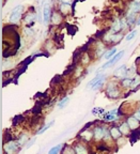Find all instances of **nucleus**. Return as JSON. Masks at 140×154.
Listing matches in <instances>:
<instances>
[{
  "label": "nucleus",
  "instance_id": "f3484780",
  "mask_svg": "<svg viewBox=\"0 0 140 154\" xmlns=\"http://www.w3.org/2000/svg\"><path fill=\"white\" fill-rule=\"evenodd\" d=\"M119 128H120V131L122 132L123 135H128L130 133V131H132V128H129V125H128L127 122H123L119 126Z\"/></svg>",
  "mask_w": 140,
  "mask_h": 154
},
{
  "label": "nucleus",
  "instance_id": "393cba45",
  "mask_svg": "<svg viewBox=\"0 0 140 154\" xmlns=\"http://www.w3.org/2000/svg\"><path fill=\"white\" fill-rule=\"evenodd\" d=\"M62 154H76V152H75L74 147H68V146H65L64 149L62 150Z\"/></svg>",
  "mask_w": 140,
  "mask_h": 154
},
{
  "label": "nucleus",
  "instance_id": "ea45409f",
  "mask_svg": "<svg viewBox=\"0 0 140 154\" xmlns=\"http://www.w3.org/2000/svg\"><path fill=\"white\" fill-rule=\"evenodd\" d=\"M47 2H51V0H47Z\"/></svg>",
  "mask_w": 140,
  "mask_h": 154
},
{
  "label": "nucleus",
  "instance_id": "0eeeda50",
  "mask_svg": "<svg viewBox=\"0 0 140 154\" xmlns=\"http://www.w3.org/2000/svg\"><path fill=\"white\" fill-rule=\"evenodd\" d=\"M38 14H36V12H32V11H29V12L27 13L26 15H25L24 17V23L27 25L26 27H32L34 24V22L36 20V18H38Z\"/></svg>",
  "mask_w": 140,
  "mask_h": 154
},
{
  "label": "nucleus",
  "instance_id": "6ab92c4d",
  "mask_svg": "<svg viewBox=\"0 0 140 154\" xmlns=\"http://www.w3.org/2000/svg\"><path fill=\"white\" fill-rule=\"evenodd\" d=\"M121 85H122L123 88H129V87L133 86V78L125 77L123 79H121Z\"/></svg>",
  "mask_w": 140,
  "mask_h": 154
},
{
  "label": "nucleus",
  "instance_id": "20e7f679",
  "mask_svg": "<svg viewBox=\"0 0 140 154\" xmlns=\"http://www.w3.org/2000/svg\"><path fill=\"white\" fill-rule=\"evenodd\" d=\"M106 131H107V128H104V126H101V125L95 126V128H93V138H94L95 140H99H99H104Z\"/></svg>",
  "mask_w": 140,
  "mask_h": 154
},
{
  "label": "nucleus",
  "instance_id": "c9c22d12",
  "mask_svg": "<svg viewBox=\"0 0 140 154\" xmlns=\"http://www.w3.org/2000/svg\"><path fill=\"white\" fill-rule=\"evenodd\" d=\"M134 117H136V118L138 119V120L140 121V110H137L135 113H134Z\"/></svg>",
  "mask_w": 140,
  "mask_h": 154
},
{
  "label": "nucleus",
  "instance_id": "6e6552de",
  "mask_svg": "<svg viewBox=\"0 0 140 154\" xmlns=\"http://www.w3.org/2000/svg\"><path fill=\"white\" fill-rule=\"evenodd\" d=\"M73 9H74V8H72V5H71V3L60 2V5H59V8H58V11L63 15V16H68V15H70L73 13Z\"/></svg>",
  "mask_w": 140,
  "mask_h": 154
},
{
  "label": "nucleus",
  "instance_id": "473e14b6",
  "mask_svg": "<svg viewBox=\"0 0 140 154\" xmlns=\"http://www.w3.org/2000/svg\"><path fill=\"white\" fill-rule=\"evenodd\" d=\"M23 120H24V117H23L22 115H18L16 116L14 118V120H13V124H17V123H20V122H23Z\"/></svg>",
  "mask_w": 140,
  "mask_h": 154
},
{
  "label": "nucleus",
  "instance_id": "7c9ffc66",
  "mask_svg": "<svg viewBox=\"0 0 140 154\" xmlns=\"http://www.w3.org/2000/svg\"><path fill=\"white\" fill-rule=\"evenodd\" d=\"M92 113H93V115H103V113H105V109L96 107V108L92 109Z\"/></svg>",
  "mask_w": 140,
  "mask_h": 154
},
{
  "label": "nucleus",
  "instance_id": "412c9836",
  "mask_svg": "<svg viewBox=\"0 0 140 154\" xmlns=\"http://www.w3.org/2000/svg\"><path fill=\"white\" fill-rule=\"evenodd\" d=\"M68 101H70V99H68V96H65V97H63V99L61 100V101L58 103V108H59V109L64 108L65 106L68 105Z\"/></svg>",
  "mask_w": 140,
  "mask_h": 154
},
{
  "label": "nucleus",
  "instance_id": "2f4dec72",
  "mask_svg": "<svg viewBox=\"0 0 140 154\" xmlns=\"http://www.w3.org/2000/svg\"><path fill=\"white\" fill-rule=\"evenodd\" d=\"M66 29H68V32L71 35H74V34L76 33V31H77V28H76L75 26H68Z\"/></svg>",
  "mask_w": 140,
  "mask_h": 154
},
{
  "label": "nucleus",
  "instance_id": "cd10ccee",
  "mask_svg": "<svg viewBox=\"0 0 140 154\" xmlns=\"http://www.w3.org/2000/svg\"><path fill=\"white\" fill-rule=\"evenodd\" d=\"M53 121H50V122H49L48 124L44 125V126L41 128V130H40V131H38V133H36V134H39V135L43 134V133H44V132H46V131L48 130V128H50V126H51V125H53Z\"/></svg>",
  "mask_w": 140,
  "mask_h": 154
},
{
  "label": "nucleus",
  "instance_id": "bb28decb",
  "mask_svg": "<svg viewBox=\"0 0 140 154\" xmlns=\"http://www.w3.org/2000/svg\"><path fill=\"white\" fill-rule=\"evenodd\" d=\"M136 34H137V30H132V31H129L127 34H126L125 36V41H132L134 38L136 36Z\"/></svg>",
  "mask_w": 140,
  "mask_h": 154
},
{
  "label": "nucleus",
  "instance_id": "39448f33",
  "mask_svg": "<svg viewBox=\"0 0 140 154\" xmlns=\"http://www.w3.org/2000/svg\"><path fill=\"white\" fill-rule=\"evenodd\" d=\"M51 13H53V11H51V8H50L49 2L44 3V5H43V23L45 25H47L49 22H50Z\"/></svg>",
  "mask_w": 140,
  "mask_h": 154
},
{
  "label": "nucleus",
  "instance_id": "f8f14e48",
  "mask_svg": "<svg viewBox=\"0 0 140 154\" xmlns=\"http://www.w3.org/2000/svg\"><path fill=\"white\" fill-rule=\"evenodd\" d=\"M126 19H127V23L129 26H133V25L137 24L138 22V18H137V14L134 12H132V11H128L127 14L125 15Z\"/></svg>",
  "mask_w": 140,
  "mask_h": 154
},
{
  "label": "nucleus",
  "instance_id": "4468645a",
  "mask_svg": "<svg viewBox=\"0 0 140 154\" xmlns=\"http://www.w3.org/2000/svg\"><path fill=\"white\" fill-rule=\"evenodd\" d=\"M79 135L81 136V139L84 140V141H90V140H91V137L93 136V132L85 128V130H82V132L80 133Z\"/></svg>",
  "mask_w": 140,
  "mask_h": 154
},
{
  "label": "nucleus",
  "instance_id": "b1692460",
  "mask_svg": "<svg viewBox=\"0 0 140 154\" xmlns=\"http://www.w3.org/2000/svg\"><path fill=\"white\" fill-rule=\"evenodd\" d=\"M120 25H121V29H122V30H125V29H127L128 27H129V25H128V23H127V19H126L125 16L120 18Z\"/></svg>",
  "mask_w": 140,
  "mask_h": 154
},
{
  "label": "nucleus",
  "instance_id": "a878e982",
  "mask_svg": "<svg viewBox=\"0 0 140 154\" xmlns=\"http://www.w3.org/2000/svg\"><path fill=\"white\" fill-rule=\"evenodd\" d=\"M61 149H62V144H58V146L51 148V149L49 150L48 154H59V152L61 151Z\"/></svg>",
  "mask_w": 140,
  "mask_h": 154
},
{
  "label": "nucleus",
  "instance_id": "e433bc0d",
  "mask_svg": "<svg viewBox=\"0 0 140 154\" xmlns=\"http://www.w3.org/2000/svg\"><path fill=\"white\" fill-rule=\"evenodd\" d=\"M60 2H63V3H71L72 5V2L74 1V0H59Z\"/></svg>",
  "mask_w": 140,
  "mask_h": 154
},
{
  "label": "nucleus",
  "instance_id": "1a4fd4ad",
  "mask_svg": "<svg viewBox=\"0 0 140 154\" xmlns=\"http://www.w3.org/2000/svg\"><path fill=\"white\" fill-rule=\"evenodd\" d=\"M126 72H127V69H126V65L123 64L119 66L118 69H116V71L114 72V78H118V79H123L126 77Z\"/></svg>",
  "mask_w": 140,
  "mask_h": 154
},
{
  "label": "nucleus",
  "instance_id": "aec40b11",
  "mask_svg": "<svg viewBox=\"0 0 140 154\" xmlns=\"http://www.w3.org/2000/svg\"><path fill=\"white\" fill-rule=\"evenodd\" d=\"M117 53H118L117 48L112 47V48H110V49H108V51H107V53L104 55V58H105V59H107V60H109V59H111V58L114 57Z\"/></svg>",
  "mask_w": 140,
  "mask_h": 154
},
{
  "label": "nucleus",
  "instance_id": "f257e3e1",
  "mask_svg": "<svg viewBox=\"0 0 140 154\" xmlns=\"http://www.w3.org/2000/svg\"><path fill=\"white\" fill-rule=\"evenodd\" d=\"M23 12H24V5H16V7L12 10L10 17H9V20H10L11 24L15 25V24H17V23L20 22V18H22Z\"/></svg>",
  "mask_w": 140,
  "mask_h": 154
},
{
  "label": "nucleus",
  "instance_id": "58836bf2",
  "mask_svg": "<svg viewBox=\"0 0 140 154\" xmlns=\"http://www.w3.org/2000/svg\"><path fill=\"white\" fill-rule=\"evenodd\" d=\"M134 1H137V2H140V0H134Z\"/></svg>",
  "mask_w": 140,
  "mask_h": 154
},
{
  "label": "nucleus",
  "instance_id": "2eb2a0df",
  "mask_svg": "<svg viewBox=\"0 0 140 154\" xmlns=\"http://www.w3.org/2000/svg\"><path fill=\"white\" fill-rule=\"evenodd\" d=\"M103 77H105V74H102V73H99V74H96V76H95L94 78L91 80V82H88L87 88H88V89H90V88H93V86H94V85L96 84V82H99V79H102Z\"/></svg>",
  "mask_w": 140,
  "mask_h": 154
},
{
  "label": "nucleus",
  "instance_id": "f704fd0d",
  "mask_svg": "<svg viewBox=\"0 0 140 154\" xmlns=\"http://www.w3.org/2000/svg\"><path fill=\"white\" fill-rule=\"evenodd\" d=\"M34 142H35V139H34V138H33V139H31V141H29V142H28V143L26 144V148H27V149H28V148L31 147V146L34 143Z\"/></svg>",
  "mask_w": 140,
  "mask_h": 154
},
{
  "label": "nucleus",
  "instance_id": "72a5a7b5",
  "mask_svg": "<svg viewBox=\"0 0 140 154\" xmlns=\"http://www.w3.org/2000/svg\"><path fill=\"white\" fill-rule=\"evenodd\" d=\"M62 76H63V75H62ZM62 76H60V75H57V76H55V77H53V79L51 80V84H55V82H56V84H59L60 82H62V79H63Z\"/></svg>",
  "mask_w": 140,
  "mask_h": 154
},
{
  "label": "nucleus",
  "instance_id": "5701e85b",
  "mask_svg": "<svg viewBox=\"0 0 140 154\" xmlns=\"http://www.w3.org/2000/svg\"><path fill=\"white\" fill-rule=\"evenodd\" d=\"M90 59H91V57H90V53H85L84 55H82V57H81V63L84 65H86V64H88V63L90 62Z\"/></svg>",
  "mask_w": 140,
  "mask_h": 154
},
{
  "label": "nucleus",
  "instance_id": "7ed1b4c3",
  "mask_svg": "<svg viewBox=\"0 0 140 154\" xmlns=\"http://www.w3.org/2000/svg\"><path fill=\"white\" fill-rule=\"evenodd\" d=\"M20 144H18V142L14 141V140H11V141L9 142H5V146H3V149H5V152L7 154H15L17 151H18V149H20Z\"/></svg>",
  "mask_w": 140,
  "mask_h": 154
},
{
  "label": "nucleus",
  "instance_id": "9b49d317",
  "mask_svg": "<svg viewBox=\"0 0 140 154\" xmlns=\"http://www.w3.org/2000/svg\"><path fill=\"white\" fill-rule=\"evenodd\" d=\"M74 149H75L76 154H89V150L86 147L85 144L81 143V142H78L74 146Z\"/></svg>",
  "mask_w": 140,
  "mask_h": 154
},
{
  "label": "nucleus",
  "instance_id": "dca6fc26",
  "mask_svg": "<svg viewBox=\"0 0 140 154\" xmlns=\"http://www.w3.org/2000/svg\"><path fill=\"white\" fill-rule=\"evenodd\" d=\"M123 33L122 32H117V33H114L112 38H111V44H119L122 38H123Z\"/></svg>",
  "mask_w": 140,
  "mask_h": 154
},
{
  "label": "nucleus",
  "instance_id": "9d476101",
  "mask_svg": "<svg viewBox=\"0 0 140 154\" xmlns=\"http://www.w3.org/2000/svg\"><path fill=\"white\" fill-rule=\"evenodd\" d=\"M126 122L128 123V125H129V128H132V131H135V130L140 128V121L138 120L136 117H134V116L128 117L127 120H126Z\"/></svg>",
  "mask_w": 140,
  "mask_h": 154
},
{
  "label": "nucleus",
  "instance_id": "4be33fe9",
  "mask_svg": "<svg viewBox=\"0 0 140 154\" xmlns=\"http://www.w3.org/2000/svg\"><path fill=\"white\" fill-rule=\"evenodd\" d=\"M23 32H24V34L26 36L34 35V31H33V29H32V27H25V28L23 29Z\"/></svg>",
  "mask_w": 140,
  "mask_h": 154
},
{
  "label": "nucleus",
  "instance_id": "f03ea898",
  "mask_svg": "<svg viewBox=\"0 0 140 154\" xmlns=\"http://www.w3.org/2000/svg\"><path fill=\"white\" fill-rule=\"evenodd\" d=\"M106 94L108 97L110 99H117L119 97L121 94V91L119 89L118 85L114 82H109L108 85H107V89H106Z\"/></svg>",
  "mask_w": 140,
  "mask_h": 154
},
{
  "label": "nucleus",
  "instance_id": "ddd939ff",
  "mask_svg": "<svg viewBox=\"0 0 140 154\" xmlns=\"http://www.w3.org/2000/svg\"><path fill=\"white\" fill-rule=\"evenodd\" d=\"M109 132H110L111 134V138H114V140H119L121 137H122V132L120 131V128H117V126H112V128L109 130Z\"/></svg>",
  "mask_w": 140,
  "mask_h": 154
},
{
  "label": "nucleus",
  "instance_id": "a211bd4d",
  "mask_svg": "<svg viewBox=\"0 0 140 154\" xmlns=\"http://www.w3.org/2000/svg\"><path fill=\"white\" fill-rule=\"evenodd\" d=\"M129 11L134 13H139L140 12V2H137V1H132L129 3Z\"/></svg>",
  "mask_w": 140,
  "mask_h": 154
},
{
  "label": "nucleus",
  "instance_id": "4c0bfd02",
  "mask_svg": "<svg viewBox=\"0 0 140 154\" xmlns=\"http://www.w3.org/2000/svg\"><path fill=\"white\" fill-rule=\"evenodd\" d=\"M136 25H137V26H140V17L138 18V22H137V24H136Z\"/></svg>",
  "mask_w": 140,
  "mask_h": 154
},
{
  "label": "nucleus",
  "instance_id": "c756f323",
  "mask_svg": "<svg viewBox=\"0 0 140 154\" xmlns=\"http://www.w3.org/2000/svg\"><path fill=\"white\" fill-rule=\"evenodd\" d=\"M27 140H28V137H27V135L23 134L22 136L20 137V139H17V142H18V144H20V147H22V146H24V143L27 141Z\"/></svg>",
  "mask_w": 140,
  "mask_h": 154
},
{
  "label": "nucleus",
  "instance_id": "a19ab883",
  "mask_svg": "<svg viewBox=\"0 0 140 154\" xmlns=\"http://www.w3.org/2000/svg\"><path fill=\"white\" fill-rule=\"evenodd\" d=\"M139 110H140V106H139Z\"/></svg>",
  "mask_w": 140,
  "mask_h": 154
},
{
  "label": "nucleus",
  "instance_id": "c85d7f7f",
  "mask_svg": "<svg viewBox=\"0 0 140 154\" xmlns=\"http://www.w3.org/2000/svg\"><path fill=\"white\" fill-rule=\"evenodd\" d=\"M105 78H106V76L103 77L102 79H99V82H97L96 84H95L94 86H93V88H92V89H93V90H97V89H99V88H101V87L103 86V85H104V82H105Z\"/></svg>",
  "mask_w": 140,
  "mask_h": 154
},
{
  "label": "nucleus",
  "instance_id": "423d86ee",
  "mask_svg": "<svg viewBox=\"0 0 140 154\" xmlns=\"http://www.w3.org/2000/svg\"><path fill=\"white\" fill-rule=\"evenodd\" d=\"M63 15L59 12L58 10H55L51 13V18H50V23L53 26H60L63 22Z\"/></svg>",
  "mask_w": 140,
  "mask_h": 154
}]
</instances>
